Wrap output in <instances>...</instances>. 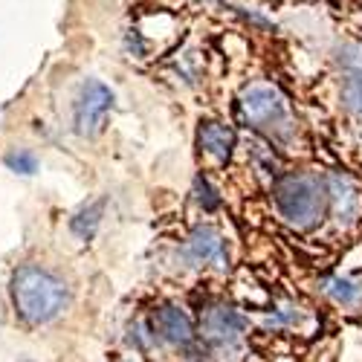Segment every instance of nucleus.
<instances>
[{"mask_svg": "<svg viewBox=\"0 0 362 362\" xmlns=\"http://www.w3.org/2000/svg\"><path fill=\"white\" fill-rule=\"evenodd\" d=\"M9 293H12V305L18 316L26 325H47L58 319L70 301L67 284L38 264L18 267L9 281Z\"/></svg>", "mask_w": 362, "mask_h": 362, "instance_id": "f257e3e1", "label": "nucleus"}, {"mask_svg": "<svg viewBox=\"0 0 362 362\" xmlns=\"http://www.w3.org/2000/svg\"><path fill=\"white\" fill-rule=\"evenodd\" d=\"M276 209L284 223L310 229L322 221L327 209V189L313 174H287L276 183Z\"/></svg>", "mask_w": 362, "mask_h": 362, "instance_id": "f03ea898", "label": "nucleus"}, {"mask_svg": "<svg viewBox=\"0 0 362 362\" xmlns=\"http://www.w3.org/2000/svg\"><path fill=\"white\" fill-rule=\"evenodd\" d=\"M240 116L247 119V125L267 134L281 145L293 142L296 136V116L287 105V99L279 93L273 84H250L240 93Z\"/></svg>", "mask_w": 362, "mask_h": 362, "instance_id": "7ed1b4c3", "label": "nucleus"}, {"mask_svg": "<svg viewBox=\"0 0 362 362\" xmlns=\"http://www.w3.org/2000/svg\"><path fill=\"white\" fill-rule=\"evenodd\" d=\"M110 110H113V90L96 78H87L78 90L76 107H73L76 131L81 136H96L105 128Z\"/></svg>", "mask_w": 362, "mask_h": 362, "instance_id": "20e7f679", "label": "nucleus"}, {"mask_svg": "<svg viewBox=\"0 0 362 362\" xmlns=\"http://www.w3.org/2000/svg\"><path fill=\"white\" fill-rule=\"evenodd\" d=\"M247 316L229 308V305H209L203 313H200V337L203 342H209L212 348H232L240 342V337L247 334Z\"/></svg>", "mask_w": 362, "mask_h": 362, "instance_id": "39448f33", "label": "nucleus"}, {"mask_svg": "<svg viewBox=\"0 0 362 362\" xmlns=\"http://www.w3.org/2000/svg\"><path fill=\"white\" fill-rule=\"evenodd\" d=\"M154 334L168 345H192L194 342V322L183 308L163 305L154 313Z\"/></svg>", "mask_w": 362, "mask_h": 362, "instance_id": "423d86ee", "label": "nucleus"}, {"mask_svg": "<svg viewBox=\"0 0 362 362\" xmlns=\"http://www.w3.org/2000/svg\"><path fill=\"white\" fill-rule=\"evenodd\" d=\"M186 252L197 264L226 267V240L215 226H197L186 240Z\"/></svg>", "mask_w": 362, "mask_h": 362, "instance_id": "0eeeda50", "label": "nucleus"}, {"mask_svg": "<svg viewBox=\"0 0 362 362\" xmlns=\"http://www.w3.org/2000/svg\"><path fill=\"white\" fill-rule=\"evenodd\" d=\"M197 148H200V154H206L212 163L223 165L229 163L232 157V148H235V131L223 122H200L197 128Z\"/></svg>", "mask_w": 362, "mask_h": 362, "instance_id": "6e6552de", "label": "nucleus"}, {"mask_svg": "<svg viewBox=\"0 0 362 362\" xmlns=\"http://www.w3.org/2000/svg\"><path fill=\"white\" fill-rule=\"evenodd\" d=\"M325 189H327V200L334 203L339 221H354V215L359 212V203H362L359 189L351 183L348 177H342V174H330Z\"/></svg>", "mask_w": 362, "mask_h": 362, "instance_id": "1a4fd4ad", "label": "nucleus"}, {"mask_svg": "<svg viewBox=\"0 0 362 362\" xmlns=\"http://www.w3.org/2000/svg\"><path fill=\"white\" fill-rule=\"evenodd\" d=\"M325 293L342 308H354V305L362 301V287L348 281V279H327L325 281Z\"/></svg>", "mask_w": 362, "mask_h": 362, "instance_id": "9d476101", "label": "nucleus"}, {"mask_svg": "<svg viewBox=\"0 0 362 362\" xmlns=\"http://www.w3.org/2000/svg\"><path fill=\"white\" fill-rule=\"evenodd\" d=\"M99 221H102V203H90L87 209H81V212L70 221V229L78 235V238H93V232H96V226H99Z\"/></svg>", "mask_w": 362, "mask_h": 362, "instance_id": "9b49d317", "label": "nucleus"}, {"mask_svg": "<svg viewBox=\"0 0 362 362\" xmlns=\"http://www.w3.org/2000/svg\"><path fill=\"white\" fill-rule=\"evenodd\" d=\"M342 99H345V107L354 110L356 116H362V70L351 73L342 84Z\"/></svg>", "mask_w": 362, "mask_h": 362, "instance_id": "f8f14e48", "label": "nucleus"}, {"mask_svg": "<svg viewBox=\"0 0 362 362\" xmlns=\"http://www.w3.org/2000/svg\"><path fill=\"white\" fill-rule=\"evenodd\" d=\"M4 163H6L9 171L23 174V177H29V174L38 171V157L33 154V151H12V154H6Z\"/></svg>", "mask_w": 362, "mask_h": 362, "instance_id": "ddd939ff", "label": "nucleus"}, {"mask_svg": "<svg viewBox=\"0 0 362 362\" xmlns=\"http://www.w3.org/2000/svg\"><path fill=\"white\" fill-rule=\"evenodd\" d=\"M197 192H203V194H197V200H200L206 209H215V206H218V197H215L212 186H209L203 177H197Z\"/></svg>", "mask_w": 362, "mask_h": 362, "instance_id": "4468645a", "label": "nucleus"}, {"mask_svg": "<svg viewBox=\"0 0 362 362\" xmlns=\"http://www.w3.org/2000/svg\"><path fill=\"white\" fill-rule=\"evenodd\" d=\"M122 362H139V359H122Z\"/></svg>", "mask_w": 362, "mask_h": 362, "instance_id": "2eb2a0df", "label": "nucleus"}]
</instances>
